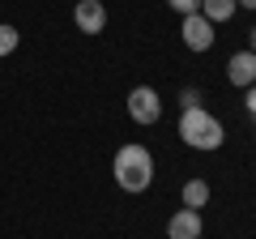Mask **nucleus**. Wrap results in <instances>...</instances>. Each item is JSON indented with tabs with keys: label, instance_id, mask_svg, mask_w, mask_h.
Returning a JSON list of instances; mask_svg holds the SVG:
<instances>
[{
	"label": "nucleus",
	"instance_id": "nucleus-1",
	"mask_svg": "<svg viewBox=\"0 0 256 239\" xmlns=\"http://www.w3.org/2000/svg\"><path fill=\"white\" fill-rule=\"evenodd\" d=\"M111 171H116V184L124 188V192H146V188L154 184V154H150L141 141H128V146L116 150Z\"/></svg>",
	"mask_w": 256,
	"mask_h": 239
},
{
	"label": "nucleus",
	"instance_id": "nucleus-2",
	"mask_svg": "<svg viewBox=\"0 0 256 239\" xmlns=\"http://www.w3.org/2000/svg\"><path fill=\"white\" fill-rule=\"evenodd\" d=\"M180 141L210 154V150H218L222 141H226V128H222V120L214 116V111L188 107V111H180Z\"/></svg>",
	"mask_w": 256,
	"mask_h": 239
},
{
	"label": "nucleus",
	"instance_id": "nucleus-3",
	"mask_svg": "<svg viewBox=\"0 0 256 239\" xmlns=\"http://www.w3.org/2000/svg\"><path fill=\"white\" fill-rule=\"evenodd\" d=\"M124 102H128V116H132V124H141V128L162 120V98H158L154 86H132Z\"/></svg>",
	"mask_w": 256,
	"mask_h": 239
},
{
	"label": "nucleus",
	"instance_id": "nucleus-4",
	"mask_svg": "<svg viewBox=\"0 0 256 239\" xmlns=\"http://www.w3.org/2000/svg\"><path fill=\"white\" fill-rule=\"evenodd\" d=\"M180 38H184L188 52H210L218 34H214V26L201 18V13H188V18H180Z\"/></svg>",
	"mask_w": 256,
	"mask_h": 239
},
{
	"label": "nucleus",
	"instance_id": "nucleus-5",
	"mask_svg": "<svg viewBox=\"0 0 256 239\" xmlns=\"http://www.w3.org/2000/svg\"><path fill=\"white\" fill-rule=\"evenodd\" d=\"M73 22H77L82 34H102V30H107V4H102V0H77Z\"/></svg>",
	"mask_w": 256,
	"mask_h": 239
},
{
	"label": "nucleus",
	"instance_id": "nucleus-6",
	"mask_svg": "<svg viewBox=\"0 0 256 239\" xmlns=\"http://www.w3.org/2000/svg\"><path fill=\"white\" fill-rule=\"evenodd\" d=\"M226 82L235 86V90H248V86H256V52L239 47V52L230 56V60H226Z\"/></svg>",
	"mask_w": 256,
	"mask_h": 239
},
{
	"label": "nucleus",
	"instance_id": "nucleus-7",
	"mask_svg": "<svg viewBox=\"0 0 256 239\" xmlns=\"http://www.w3.org/2000/svg\"><path fill=\"white\" fill-rule=\"evenodd\" d=\"M201 214L196 210H175L166 222V239H201Z\"/></svg>",
	"mask_w": 256,
	"mask_h": 239
},
{
	"label": "nucleus",
	"instance_id": "nucleus-8",
	"mask_svg": "<svg viewBox=\"0 0 256 239\" xmlns=\"http://www.w3.org/2000/svg\"><path fill=\"white\" fill-rule=\"evenodd\" d=\"M210 196H214V188L205 184V180H188L184 192H180V201H184V210H196V214H201L205 205H210Z\"/></svg>",
	"mask_w": 256,
	"mask_h": 239
},
{
	"label": "nucleus",
	"instance_id": "nucleus-9",
	"mask_svg": "<svg viewBox=\"0 0 256 239\" xmlns=\"http://www.w3.org/2000/svg\"><path fill=\"white\" fill-rule=\"evenodd\" d=\"M239 13L235 0H201V18L210 22V26H222V22H230Z\"/></svg>",
	"mask_w": 256,
	"mask_h": 239
},
{
	"label": "nucleus",
	"instance_id": "nucleus-10",
	"mask_svg": "<svg viewBox=\"0 0 256 239\" xmlns=\"http://www.w3.org/2000/svg\"><path fill=\"white\" fill-rule=\"evenodd\" d=\"M18 43H22L18 26H9V22H0V60H4V56H13V52H18Z\"/></svg>",
	"mask_w": 256,
	"mask_h": 239
},
{
	"label": "nucleus",
	"instance_id": "nucleus-11",
	"mask_svg": "<svg viewBox=\"0 0 256 239\" xmlns=\"http://www.w3.org/2000/svg\"><path fill=\"white\" fill-rule=\"evenodd\" d=\"M166 9H175L180 18H188V13H201V0H166Z\"/></svg>",
	"mask_w": 256,
	"mask_h": 239
},
{
	"label": "nucleus",
	"instance_id": "nucleus-12",
	"mask_svg": "<svg viewBox=\"0 0 256 239\" xmlns=\"http://www.w3.org/2000/svg\"><path fill=\"white\" fill-rule=\"evenodd\" d=\"M180 102H184V111H188V107H201V90H196V86H184Z\"/></svg>",
	"mask_w": 256,
	"mask_h": 239
},
{
	"label": "nucleus",
	"instance_id": "nucleus-13",
	"mask_svg": "<svg viewBox=\"0 0 256 239\" xmlns=\"http://www.w3.org/2000/svg\"><path fill=\"white\" fill-rule=\"evenodd\" d=\"M244 107H248V116H256V86L244 90Z\"/></svg>",
	"mask_w": 256,
	"mask_h": 239
},
{
	"label": "nucleus",
	"instance_id": "nucleus-14",
	"mask_svg": "<svg viewBox=\"0 0 256 239\" xmlns=\"http://www.w3.org/2000/svg\"><path fill=\"white\" fill-rule=\"evenodd\" d=\"M248 52H256V26L248 30Z\"/></svg>",
	"mask_w": 256,
	"mask_h": 239
},
{
	"label": "nucleus",
	"instance_id": "nucleus-15",
	"mask_svg": "<svg viewBox=\"0 0 256 239\" xmlns=\"http://www.w3.org/2000/svg\"><path fill=\"white\" fill-rule=\"evenodd\" d=\"M235 4L239 9H256V0H235Z\"/></svg>",
	"mask_w": 256,
	"mask_h": 239
}]
</instances>
